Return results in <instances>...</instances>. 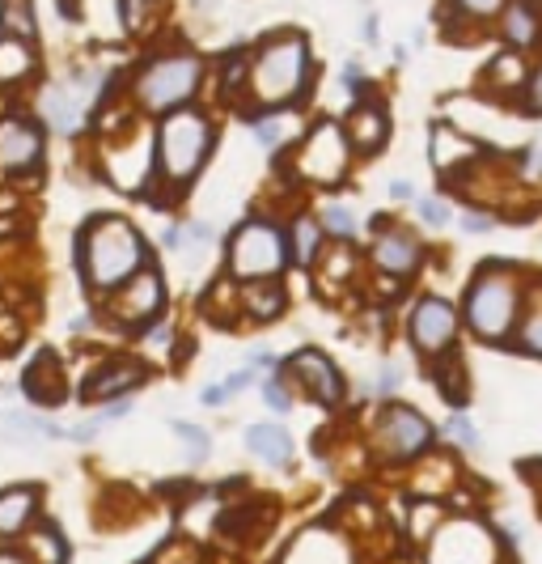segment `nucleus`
<instances>
[{"label":"nucleus","mask_w":542,"mask_h":564,"mask_svg":"<svg viewBox=\"0 0 542 564\" xmlns=\"http://www.w3.org/2000/svg\"><path fill=\"white\" fill-rule=\"evenodd\" d=\"M530 297V276L517 263H483L462 293V323L483 344H509L521 327Z\"/></svg>","instance_id":"1"},{"label":"nucleus","mask_w":542,"mask_h":564,"mask_svg":"<svg viewBox=\"0 0 542 564\" xmlns=\"http://www.w3.org/2000/svg\"><path fill=\"white\" fill-rule=\"evenodd\" d=\"M144 263V242L123 217H102L81 238V272L94 289H119Z\"/></svg>","instance_id":"2"},{"label":"nucleus","mask_w":542,"mask_h":564,"mask_svg":"<svg viewBox=\"0 0 542 564\" xmlns=\"http://www.w3.org/2000/svg\"><path fill=\"white\" fill-rule=\"evenodd\" d=\"M305 81H310V43L301 39V34H280V39H271L255 68H250V85H255V98L263 107H284V102H293Z\"/></svg>","instance_id":"3"},{"label":"nucleus","mask_w":542,"mask_h":564,"mask_svg":"<svg viewBox=\"0 0 542 564\" xmlns=\"http://www.w3.org/2000/svg\"><path fill=\"white\" fill-rule=\"evenodd\" d=\"M208 145H212V128L204 115L170 111V119L161 123V132H157V157H161L166 179H174V183L195 179V170H200L208 157Z\"/></svg>","instance_id":"4"},{"label":"nucleus","mask_w":542,"mask_h":564,"mask_svg":"<svg viewBox=\"0 0 542 564\" xmlns=\"http://www.w3.org/2000/svg\"><path fill=\"white\" fill-rule=\"evenodd\" d=\"M293 246L284 242V234L267 221H246L229 242V272L238 280H271L284 272Z\"/></svg>","instance_id":"5"},{"label":"nucleus","mask_w":542,"mask_h":564,"mask_svg":"<svg viewBox=\"0 0 542 564\" xmlns=\"http://www.w3.org/2000/svg\"><path fill=\"white\" fill-rule=\"evenodd\" d=\"M200 85V60L195 56H161L140 73L136 94L149 111H174L195 94Z\"/></svg>","instance_id":"6"},{"label":"nucleus","mask_w":542,"mask_h":564,"mask_svg":"<svg viewBox=\"0 0 542 564\" xmlns=\"http://www.w3.org/2000/svg\"><path fill=\"white\" fill-rule=\"evenodd\" d=\"M462 327H466V323H462V306L445 302V297H437V293L420 297V302H415V310H411V323H407L415 352H420V357H428V361L454 357V344H458V331H462Z\"/></svg>","instance_id":"7"},{"label":"nucleus","mask_w":542,"mask_h":564,"mask_svg":"<svg viewBox=\"0 0 542 564\" xmlns=\"http://www.w3.org/2000/svg\"><path fill=\"white\" fill-rule=\"evenodd\" d=\"M428 564H496V531H487L475 518L445 522L437 535L428 539Z\"/></svg>","instance_id":"8"},{"label":"nucleus","mask_w":542,"mask_h":564,"mask_svg":"<svg viewBox=\"0 0 542 564\" xmlns=\"http://www.w3.org/2000/svg\"><path fill=\"white\" fill-rule=\"evenodd\" d=\"M432 437H437L432 425L415 408H407V403H390V408H382V416H377V446H382L394 463L428 454Z\"/></svg>","instance_id":"9"},{"label":"nucleus","mask_w":542,"mask_h":564,"mask_svg":"<svg viewBox=\"0 0 542 564\" xmlns=\"http://www.w3.org/2000/svg\"><path fill=\"white\" fill-rule=\"evenodd\" d=\"M348 157H352L348 128H339V123H318L314 136L305 140L297 170L314 183H335L339 174L348 170Z\"/></svg>","instance_id":"10"},{"label":"nucleus","mask_w":542,"mask_h":564,"mask_svg":"<svg viewBox=\"0 0 542 564\" xmlns=\"http://www.w3.org/2000/svg\"><path fill=\"white\" fill-rule=\"evenodd\" d=\"M530 56L526 51H513V47H500L492 60L483 64V94H492L500 107H517V98L521 90H526V81H530Z\"/></svg>","instance_id":"11"},{"label":"nucleus","mask_w":542,"mask_h":564,"mask_svg":"<svg viewBox=\"0 0 542 564\" xmlns=\"http://www.w3.org/2000/svg\"><path fill=\"white\" fill-rule=\"evenodd\" d=\"M496 34L504 47L513 51H542V5L538 0H509V9L500 13Z\"/></svg>","instance_id":"12"},{"label":"nucleus","mask_w":542,"mask_h":564,"mask_svg":"<svg viewBox=\"0 0 542 564\" xmlns=\"http://www.w3.org/2000/svg\"><path fill=\"white\" fill-rule=\"evenodd\" d=\"M428 157H432V166H437L441 174H449V170H466V162H475V157H483V145H475L471 136H462V132L454 128V123L437 119V123H432Z\"/></svg>","instance_id":"13"},{"label":"nucleus","mask_w":542,"mask_h":564,"mask_svg":"<svg viewBox=\"0 0 542 564\" xmlns=\"http://www.w3.org/2000/svg\"><path fill=\"white\" fill-rule=\"evenodd\" d=\"M288 369L297 374V382L310 391L318 403H339V395H343V382H339V374H335V365L322 357L318 348H301L293 361H288Z\"/></svg>","instance_id":"14"},{"label":"nucleus","mask_w":542,"mask_h":564,"mask_svg":"<svg viewBox=\"0 0 542 564\" xmlns=\"http://www.w3.org/2000/svg\"><path fill=\"white\" fill-rule=\"evenodd\" d=\"M39 153H43V136L26 119H0V166L26 170L39 162Z\"/></svg>","instance_id":"15"},{"label":"nucleus","mask_w":542,"mask_h":564,"mask_svg":"<svg viewBox=\"0 0 542 564\" xmlns=\"http://www.w3.org/2000/svg\"><path fill=\"white\" fill-rule=\"evenodd\" d=\"M373 263L390 276H411L424 263V246L411 234H403V229H390V234H382L373 242Z\"/></svg>","instance_id":"16"},{"label":"nucleus","mask_w":542,"mask_h":564,"mask_svg":"<svg viewBox=\"0 0 542 564\" xmlns=\"http://www.w3.org/2000/svg\"><path fill=\"white\" fill-rule=\"evenodd\" d=\"M284 564H352V556H348V548H343L339 535L314 526V531H305L293 543V552L284 556Z\"/></svg>","instance_id":"17"},{"label":"nucleus","mask_w":542,"mask_h":564,"mask_svg":"<svg viewBox=\"0 0 542 564\" xmlns=\"http://www.w3.org/2000/svg\"><path fill=\"white\" fill-rule=\"evenodd\" d=\"M390 136V115L377 107V102H360V107L348 115V140L356 153H377Z\"/></svg>","instance_id":"18"},{"label":"nucleus","mask_w":542,"mask_h":564,"mask_svg":"<svg viewBox=\"0 0 542 564\" xmlns=\"http://www.w3.org/2000/svg\"><path fill=\"white\" fill-rule=\"evenodd\" d=\"M157 310H161V276L157 272H140L115 306L123 323H144V319H153Z\"/></svg>","instance_id":"19"},{"label":"nucleus","mask_w":542,"mask_h":564,"mask_svg":"<svg viewBox=\"0 0 542 564\" xmlns=\"http://www.w3.org/2000/svg\"><path fill=\"white\" fill-rule=\"evenodd\" d=\"M246 446L267 467H288L293 463V433H288L284 425H271V420L267 425H250L246 429Z\"/></svg>","instance_id":"20"},{"label":"nucleus","mask_w":542,"mask_h":564,"mask_svg":"<svg viewBox=\"0 0 542 564\" xmlns=\"http://www.w3.org/2000/svg\"><path fill=\"white\" fill-rule=\"evenodd\" d=\"M136 382H140V365H132V361H115V365H106V369H98V374L89 378L85 395H89V399H111V395L128 391V386H136Z\"/></svg>","instance_id":"21"},{"label":"nucleus","mask_w":542,"mask_h":564,"mask_svg":"<svg viewBox=\"0 0 542 564\" xmlns=\"http://www.w3.org/2000/svg\"><path fill=\"white\" fill-rule=\"evenodd\" d=\"M34 505H39V497H34V488H5L0 492V535H17L22 526L30 522Z\"/></svg>","instance_id":"22"},{"label":"nucleus","mask_w":542,"mask_h":564,"mask_svg":"<svg viewBox=\"0 0 542 564\" xmlns=\"http://www.w3.org/2000/svg\"><path fill=\"white\" fill-rule=\"evenodd\" d=\"M517 348H526L530 357H542V280H530V297H526V314L517 327Z\"/></svg>","instance_id":"23"},{"label":"nucleus","mask_w":542,"mask_h":564,"mask_svg":"<svg viewBox=\"0 0 542 564\" xmlns=\"http://www.w3.org/2000/svg\"><path fill=\"white\" fill-rule=\"evenodd\" d=\"M43 115L56 132H72L81 123V98L68 94L64 85H51V90L43 94Z\"/></svg>","instance_id":"24"},{"label":"nucleus","mask_w":542,"mask_h":564,"mask_svg":"<svg viewBox=\"0 0 542 564\" xmlns=\"http://www.w3.org/2000/svg\"><path fill=\"white\" fill-rule=\"evenodd\" d=\"M504 9H509V0H441L445 17H458V22H471V26L500 22Z\"/></svg>","instance_id":"25"},{"label":"nucleus","mask_w":542,"mask_h":564,"mask_svg":"<svg viewBox=\"0 0 542 564\" xmlns=\"http://www.w3.org/2000/svg\"><path fill=\"white\" fill-rule=\"evenodd\" d=\"M0 433H5L9 442H34V437H56L60 429L47 425V420L34 412H0Z\"/></svg>","instance_id":"26"},{"label":"nucleus","mask_w":542,"mask_h":564,"mask_svg":"<svg viewBox=\"0 0 542 564\" xmlns=\"http://www.w3.org/2000/svg\"><path fill=\"white\" fill-rule=\"evenodd\" d=\"M0 30L13 34V39H34V13L26 0H5V9H0Z\"/></svg>","instance_id":"27"},{"label":"nucleus","mask_w":542,"mask_h":564,"mask_svg":"<svg viewBox=\"0 0 542 564\" xmlns=\"http://www.w3.org/2000/svg\"><path fill=\"white\" fill-rule=\"evenodd\" d=\"M30 73V47L26 39H0V77H22Z\"/></svg>","instance_id":"28"},{"label":"nucleus","mask_w":542,"mask_h":564,"mask_svg":"<svg viewBox=\"0 0 542 564\" xmlns=\"http://www.w3.org/2000/svg\"><path fill=\"white\" fill-rule=\"evenodd\" d=\"M259 289H250L246 293V306L259 314V319H271V314H280V306H284V293H280V285H271V280H255Z\"/></svg>","instance_id":"29"},{"label":"nucleus","mask_w":542,"mask_h":564,"mask_svg":"<svg viewBox=\"0 0 542 564\" xmlns=\"http://www.w3.org/2000/svg\"><path fill=\"white\" fill-rule=\"evenodd\" d=\"M293 259L297 263H310L314 255H318V221H310V217H297V225H293Z\"/></svg>","instance_id":"30"},{"label":"nucleus","mask_w":542,"mask_h":564,"mask_svg":"<svg viewBox=\"0 0 542 564\" xmlns=\"http://www.w3.org/2000/svg\"><path fill=\"white\" fill-rule=\"evenodd\" d=\"M445 437L454 442L458 450H475L479 446V429H475V420L466 416V412H449V420H445Z\"/></svg>","instance_id":"31"},{"label":"nucleus","mask_w":542,"mask_h":564,"mask_svg":"<svg viewBox=\"0 0 542 564\" xmlns=\"http://www.w3.org/2000/svg\"><path fill=\"white\" fill-rule=\"evenodd\" d=\"M513 111L526 115V119H542V60L530 68V81H526V90H521Z\"/></svg>","instance_id":"32"},{"label":"nucleus","mask_w":542,"mask_h":564,"mask_svg":"<svg viewBox=\"0 0 542 564\" xmlns=\"http://www.w3.org/2000/svg\"><path fill=\"white\" fill-rule=\"evenodd\" d=\"M441 505H432V501H424V505H415L411 509V535L415 539H432V531H441Z\"/></svg>","instance_id":"33"},{"label":"nucleus","mask_w":542,"mask_h":564,"mask_svg":"<svg viewBox=\"0 0 542 564\" xmlns=\"http://www.w3.org/2000/svg\"><path fill=\"white\" fill-rule=\"evenodd\" d=\"M284 136H288V119H280V115H267V119L255 123V140L263 149H280Z\"/></svg>","instance_id":"34"},{"label":"nucleus","mask_w":542,"mask_h":564,"mask_svg":"<svg viewBox=\"0 0 542 564\" xmlns=\"http://www.w3.org/2000/svg\"><path fill=\"white\" fill-rule=\"evenodd\" d=\"M415 213H420V221L428 229H445L449 225V204L441 196H424V200H415Z\"/></svg>","instance_id":"35"},{"label":"nucleus","mask_w":542,"mask_h":564,"mask_svg":"<svg viewBox=\"0 0 542 564\" xmlns=\"http://www.w3.org/2000/svg\"><path fill=\"white\" fill-rule=\"evenodd\" d=\"M322 225H327L331 234H339V238H352L356 234V217L343 204H327V208H322Z\"/></svg>","instance_id":"36"},{"label":"nucleus","mask_w":542,"mask_h":564,"mask_svg":"<svg viewBox=\"0 0 542 564\" xmlns=\"http://www.w3.org/2000/svg\"><path fill=\"white\" fill-rule=\"evenodd\" d=\"M174 433L187 442V454H191V463H200V458H208V446H212V437L204 429H195V425H174Z\"/></svg>","instance_id":"37"},{"label":"nucleus","mask_w":542,"mask_h":564,"mask_svg":"<svg viewBox=\"0 0 542 564\" xmlns=\"http://www.w3.org/2000/svg\"><path fill=\"white\" fill-rule=\"evenodd\" d=\"M399 386H403V365L399 361H386L382 374H377V382H373V395L390 399V395H399Z\"/></svg>","instance_id":"38"},{"label":"nucleus","mask_w":542,"mask_h":564,"mask_svg":"<svg viewBox=\"0 0 542 564\" xmlns=\"http://www.w3.org/2000/svg\"><path fill=\"white\" fill-rule=\"evenodd\" d=\"M34 548H39V556L47 564H64L68 560V552H64V543H60L56 531H39V535H34Z\"/></svg>","instance_id":"39"},{"label":"nucleus","mask_w":542,"mask_h":564,"mask_svg":"<svg viewBox=\"0 0 542 564\" xmlns=\"http://www.w3.org/2000/svg\"><path fill=\"white\" fill-rule=\"evenodd\" d=\"M263 399H267L271 412H288V391L280 386V378H267L263 382Z\"/></svg>","instance_id":"40"},{"label":"nucleus","mask_w":542,"mask_h":564,"mask_svg":"<svg viewBox=\"0 0 542 564\" xmlns=\"http://www.w3.org/2000/svg\"><path fill=\"white\" fill-rule=\"evenodd\" d=\"M462 229H466V234H487V229H496V217L492 213H466Z\"/></svg>","instance_id":"41"},{"label":"nucleus","mask_w":542,"mask_h":564,"mask_svg":"<svg viewBox=\"0 0 542 564\" xmlns=\"http://www.w3.org/2000/svg\"><path fill=\"white\" fill-rule=\"evenodd\" d=\"M250 382H255V374H250V369H238V374H229V378H225V391H229V395H238V391H246Z\"/></svg>","instance_id":"42"},{"label":"nucleus","mask_w":542,"mask_h":564,"mask_svg":"<svg viewBox=\"0 0 542 564\" xmlns=\"http://www.w3.org/2000/svg\"><path fill=\"white\" fill-rule=\"evenodd\" d=\"M390 200H415V187L407 179H394L390 183Z\"/></svg>","instance_id":"43"},{"label":"nucleus","mask_w":542,"mask_h":564,"mask_svg":"<svg viewBox=\"0 0 542 564\" xmlns=\"http://www.w3.org/2000/svg\"><path fill=\"white\" fill-rule=\"evenodd\" d=\"M343 85H348V90H360V85H365V77H360V64L343 68Z\"/></svg>","instance_id":"44"},{"label":"nucleus","mask_w":542,"mask_h":564,"mask_svg":"<svg viewBox=\"0 0 542 564\" xmlns=\"http://www.w3.org/2000/svg\"><path fill=\"white\" fill-rule=\"evenodd\" d=\"M225 395H229V391H225V382H221V386H208V391H204V403H221Z\"/></svg>","instance_id":"45"},{"label":"nucleus","mask_w":542,"mask_h":564,"mask_svg":"<svg viewBox=\"0 0 542 564\" xmlns=\"http://www.w3.org/2000/svg\"><path fill=\"white\" fill-rule=\"evenodd\" d=\"M365 43H377V17H365Z\"/></svg>","instance_id":"46"},{"label":"nucleus","mask_w":542,"mask_h":564,"mask_svg":"<svg viewBox=\"0 0 542 564\" xmlns=\"http://www.w3.org/2000/svg\"><path fill=\"white\" fill-rule=\"evenodd\" d=\"M0 564H26L22 556H13V552H0Z\"/></svg>","instance_id":"47"},{"label":"nucleus","mask_w":542,"mask_h":564,"mask_svg":"<svg viewBox=\"0 0 542 564\" xmlns=\"http://www.w3.org/2000/svg\"><path fill=\"white\" fill-rule=\"evenodd\" d=\"M123 5H128V13H136V9L144 5V0H123Z\"/></svg>","instance_id":"48"},{"label":"nucleus","mask_w":542,"mask_h":564,"mask_svg":"<svg viewBox=\"0 0 542 564\" xmlns=\"http://www.w3.org/2000/svg\"><path fill=\"white\" fill-rule=\"evenodd\" d=\"M538 5H542V0H538Z\"/></svg>","instance_id":"49"}]
</instances>
